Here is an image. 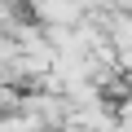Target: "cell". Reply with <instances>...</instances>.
Segmentation results:
<instances>
[{"label":"cell","instance_id":"cell-1","mask_svg":"<svg viewBox=\"0 0 132 132\" xmlns=\"http://www.w3.org/2000/svg\"><path fill=\"white\" fill-rule=\"evenodd\" d=\"M40 18L44 22H75L79 18V5H75V0H40Z\"/></svg>","mask_w":132,"mask_h":132}]
</instances>
